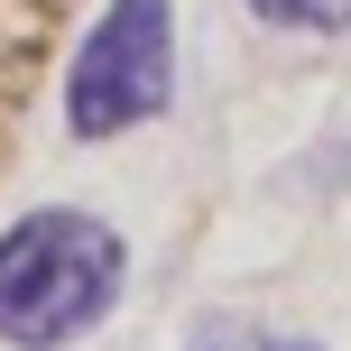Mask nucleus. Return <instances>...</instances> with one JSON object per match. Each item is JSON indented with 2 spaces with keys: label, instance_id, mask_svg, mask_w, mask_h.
<instances>
[{
  "label": "nucleus",
  "instance_id": "nucleus-1",
  "mask_svg": "<svg viewBox=\"0 0 351 351\" xmlns=\"http://www.w3.org/2000/svg\"><path fill=\"white\" fill-rule=\"evenodd\" d=\"M121 287H130V250L84 204H37L0 231V342L10 351H65L102 333Z\"/></svg>",
  "mask_w": 351,
  "mask_h": 351
},
{
  "label": "nucleus",
  "instance_id": "nucleus-2",
  "mask_svg": "<svg viewBox=\"0 0 351 351\" xmlns=\"http://www.w3.org/2000/svg\"><path fill=\"white\" fill-rule=\"evenodd\" d=\"M176 102V10L167 0H102L65 65V130L74 139H130Z\"/></svg>",
  "mask_w": 351,
  "mask_h": 351
},
{
  "label": "nucleus",
  "instance_id": "nucleus-3",
  "mask_svg": "<svg viewBox=\"0 0 351 351\" xmlns=\"http://www.w3.org/2000/svg\"><path fill=\"white\" fill-rule=\"evenodd\" d=\"M250 19L287 37H351V0H250Z\"/></svg>",
  "mask_w": 351,
  "mask_h": 351
},
{
  "label": "nucleus",
  "instance_id": "nucleus-4",
  "mask_svg": "<svg viewBox=\"0 0 351 351\" xmlns=\"http://www.w3.org/2000/svg\"><path fill=\"white\" fill-rule=\"evenodd\" d=\"M185 351H324V342H305V333H268V324H241V315H204Z\"/></svg>",
  "mask_w": 351,
  "mask_h": 351
}]
</instances>
